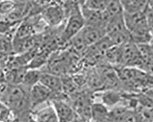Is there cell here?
I'll list each match as a JSON object with an SVG mask.
<instances>
[{
  "label": "cell",
  "mask_w": 153,
  "mask_h": 122,
  "mask_svg": "<svg viewBox=\"0 0 153 122\" xmlns=\"http://www.w3.org/2000/svg\"><path fill=\"white\" fill-rule=\"evenodd\" d=\"M63 6L65 10L66 20L59 37L61 46L68 44L70 40L81 32L85 26L80 1L63 2Z\"/></svg>",
  "instance_id": "cell-1"
},
{
  "label": "cell",
  "mask_w": 153,
  "mask_h": 122,
  "mask_svg": "<svg viewBox=\"0 0 153 122\" xmlns=\"http://www.w3.org/2000/svg\"><path fill=\"white\" fill-rule=\"evenodd\" d=\"M13 112L16 118H29L32 112L29 91L22 85H10L0 98Z\"/></svg>",
  "instance_id": "cell-2"
},
{
  "label": "cell",
  "mask_w": 153,
  "mask_h": 122,
  "mask_svg": "<svg viewBox=\"0 0 153 122\" xmlns=\"http://www.w3.org/2000/svg\"><path fill=\"white\" fill-rule=\"evenodd\" d=\"M123 17L132 42L137 45H141L149 44L152 40L148 26L145 12L134 14L123 12Z\"/></svg>",
  "instance_id": "cell-3"
},
{
  "label": "cell",
  "mask_w": 153,
  "mask_h": 122,
  "mask_svg": "<svg viewBox=\"0 0 153 122\" xmlns=\"http://www.w3.org/2000/svg\"><path fill=\"white\" fill-rule=\"evenodd\" d=\"M40 15L48 27L52 28L59 27L66 20L63 2L49 1Z\"/></svg>",
  "instance_id": "cell-4"
},
{
  "label": "cell",
  "mask_w": 153,
  "mask_h": 122,
  "mask_svg": "<svg viewBox=\"0 0 153 122\" xmlns=\"http://www.w3.org/2000/svg\"><path fill=\"white\" fill-rule=\"evenodd\" d=\"M121 65L127 67H134L142 65L143 58L137 45L129 42L121 46Z\"/></svg>",
  "instance_id": "cell-5"
},
{
  "label": "cell",
  "mask_w": 153,
  "mask_h": 122,
  "mask_svg": "<svg viewBox=\"0 0 153 122\" xmlns=\"http://www.w3.org/2000/svg\"><path fill=\"white\" fill-rule=\"evenodd\" d=\"M53 106L59 122H74L76 120V114L75 109L64 98H55L50 101Z\"/></svg>",
  "instance_id": "cell-6"
},
{
  "label": "cell",
  "mask_w": 153,
  "mask_h": 122,
  "mask_svg": "<svg viewBox=\"0 0 153 122\" xmlns=\"http://www.w3.org/2000/svg\"><path fill=\"white\" fill-rule=\"evenodd\" d=\"M53 93L40 82L34 85L29 91L30 101L32 111L34 109L50 102L53 98Z\"/></svg>",
  "instance_id": "cell-7"
},
{
  "label": "cell",
  "mask_w": 153,
  "mask_h": 122,
  "mask_svg": "<svg viewBox=\"0 0 153 122\" xmlns=\"http://www.w3.org/2000/svg\"><path fill=\"white\" fill-rule=\"evenodd\" d=\"M40 83L53 93V96L52 100L58 98L59 95L63 93L62 80V78L59 76L50 73L42 71Z\"/></svg>",
  "instance_id": "cell-8"
},
{
  "label": "cell",
  "mask_w": 153,
  "mask_h": 122,
  "mask_svg": "<svg viewBox=\"0 0 153 122\" xmlns=\"http://www.w3.org/2000/svg\"><path fill=\"white\" fill-rule=\"evenodd\" d=\"M31 118L34 122H59L55 110L50 102L42 107L33 111Z\"/></svg>",
  "instance_id": "cell-9"
},
{
  "label": "cell",
  "mask_w": 153,
  "mask_h": 122,
  "mask_svg": "<svg viewBox=\"0 0 153 122\" xmlns=\"http://www.w3.org/2000/svg\"><path fill=\"white\" fill-rule=\"evenodd\" d=\"M81 33L88 48L95 45L106 35L104 28L87 25L85 26Z\"/></svg>",
  "instance_id": "cell-10"
},
{
  "label": "cell",
  "mask_w": 153,
  "mask_h": 122,
  "mask_svg": "<svg viewBox=\"0 0 153 122\" xmlns=\"http://www.w3.org/2000/svg\"><path fill=\"white\" fill-rule=\"evenodd\" d=\"M28 67H17L4 70V80L7 85H21Z\"/></svg>",
  "instance_id": "cell-11"
},
{
  "label": "cell",
  "mask_w": 153,
  "mask_h": 122,
  "mask_svg": "<svg viewBox=\"0 0 153 122\" xmlns=\"http://www.w3.org/2000/svg\"><path fill=\"white\" fill-rule=\"evenodd\" d=\"M110 109L102 103H94L91 106V118L95 122H109Z\"/></svg>",
  "instance_id": "cell-12"
},
{
  "label": "cell",
  "mask_w": 153,
  "mask_h": 122,
  "mask_svg": "<svg viewBox=\"0 0 153 122\" xmlns=\"http://www.w3.org/2000/svg\"><path fill=\"white\" fill-rule=\"evenodd\" d=\"M123 12L126 14H134L138 12H145L148 1L141 0H126L121 1Z\"/></svg>",
  "instance_id": "cell-13"
},
{
  "label": "cell",
  "mask_w": 153,
  "mask_h": 122,
  "mask_svg": "<svg viewBox=\"0 0 153 122\" xmlns=\"http://www.w3.org/2000/svg\"><path fill=\"white\" fill-rule=\"evenodd\" d=\"M42 71L39 69L28 68L23 78L22 86L30 91L34 85L40 82Z\"/></svg>",
  "instance_id": "cell-14"
},
{
  "label": "cell",
  "mask_w": 153,
  "mask_h": 122,
  "mask_svg": "<svg viewBox=\"0 0 153 122\" xmlns=\"http://www.w3.org/2000/svg\"><path fill=\"white\" fill-rule=\"evenodd\" d=\"M123 98V95L114 90H107L101 94V102L108 108L117 106Z\"/></svg>",
  "instance_id": "cell-15"
},
{
  "label": "cell",
  "mask_w": 153,
  "mask_h": 122,
  "mask_svg": "<svg viewBox=\"0 0 153 122\" xmlns=\"http://www.w3.org/2000/svg\"><path fill=\"white\" fill-rule=\"evenodd\" d=\"M15 118V115L11 109L0 100V122H12Z\"/></svg>",
  "instance_id": "cell-16"
},
{
  "label": "cell",
  "mask_w": 153,
  "mask_h": 122,
  "mask_svg": "<svg viewBox=\"0 0 153 122\" xmlns=\"http://www.w3.org/2000/svg\"><path fill=\"white\" fill-rule=\"evenodd\" d=\"M82 4L86 7L94 10L104 12L105 9L106 1L99 0H89V1H82Z\"/></svg>",
  "instance_id": "cell-17"
},
{
  "label": "cell",
  "mask_w": 153,
  "mask_h": 122,
  "mask_svg": "<svg viewBox=\"0 0 153 122\" xmlns=\"http://www.w3.org/2000/svg\"><path fill=\"white\" fill-rule=\"evenodd\" d=\"M145 15L147 20V23L149 30L152 35L153 40V7L148 5V7L145 10Z\"/></svg>",
  "instance_id": "cell-18"
}]
</instances>
